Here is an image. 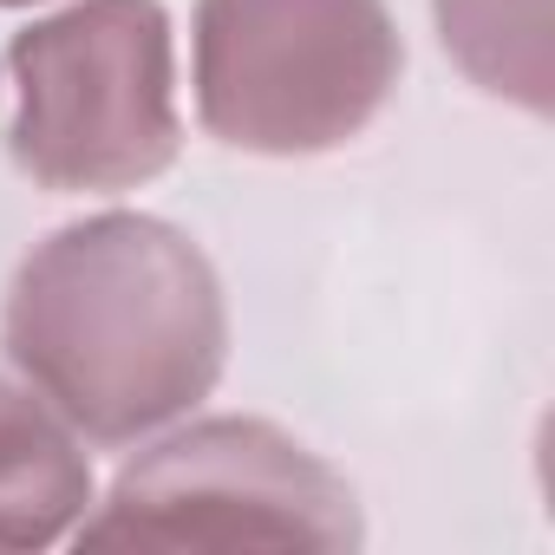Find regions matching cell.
<instances>
[{
	"label": "cell",
	"instance_id": "obj_4",
	"mask_svg": "<svg viewBox=\"0 0 555 555\" xmlns=\"http://www.w3.org/2000/svg\"><path fill=\"white\" fill-rule=\"evenodd\" d=\"M79 548H360L353 483L268 418H196L138 451L105 503L73 529Z\"/></svg>",
	"mask_w": 555,
	"mask_h": 555
},
{
	"label": "cell",
	"instance_id": "obj_7",
	"mask_svg": "<svg viewBox=\"0 0 555 555\" xmlns=\"http://www.w3.org/2000/svg\"><path fill=\"white\" fill-rule=\"evenodd\" d=\"M0 8H34V0H0Z\"/></svg>",
	"mask_w": 555,
	"mask_h": 555
},
{
	"label": "cell",
	"instance_id": "obj_5",
	"mask_svg": "<svg viewBox=\"0 0 555 555\" xmlns=\"http://www.w3.org/2000/svg\"><path fill=\"white\" fill-rule=\"evenodd\" d=\"M92 509L86 438L27 386L0 379V555L66 542Z\"/></svg>",
	"mask_w": 555,
	"mask_h": 555
},
{
	"label": "cell",
	"instance_id": "obj_3",
	"mask_svg": "<svg viewBox=\"0 0 555 555\" xmlns=\"http://www.w3.org/2000/svg\"><path fill=\"white\" fill-rule=\"evenodd\" d=\"M21 92L14 170L60 196H118L183 151L177 34L164 0H73L8 40Z\"/></svg>",
	"mask_w": 555,
	"mask_h": 555
},
{
	"label": "cell",
	"instance_id": "obj_6",
	"mask_svg": "<svg viewBox=\"0 0 555 555\" xmlns=\"http://www.w3.org/2000/svg\"><path fill=\"white\" fill-rule=\"evenodd\" d=\"M431 21L451 66L483 99L548 118V0H431Z\"/></svg>",
	"mask_w": 555,
	"mask_h": 555
},
{
	"label": "cell",
	"instance_id": "obj_2",
	"mask_svg": "<svg viewBox=\"0 0 555 555\" xmlns=\"http://www.w3.org/2000/svg\"><path fill=\"white\" fill-rule=\"evenodd\" d=\"M405 40L386 0H196V118L242 157H327L399 92Z\"/></svg>",
	"mask_w": 555,
	"mask_h": 555
},
{
	"label": "cell",
	"instance_id": "obj_1",
	"mask_svg": "<svg viewBox=\"0 0 555 555\" xmlns=\"http://www.w3.org/2000/svg\"><path fill=\"white\" fill-rule=\"evenodd\" d=\"M0 347L86 444L125 451L216 392L229 301L216 261L177 222L99 209L27 248L0 308Z\"/></svg>",
	"mask_w": 555,
	"mask_h": 555
}]
</instances>
